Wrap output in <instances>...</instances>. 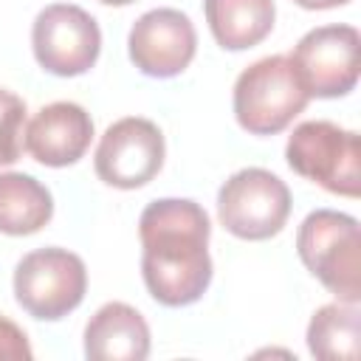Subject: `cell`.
Wrapping results in <instances>:
<instances>
[{
  "mask_svg": "<svg viewBox=\"0 0 361 361\" xmlns=\"http://www.w3.org/2000/svg\"><path fill=\"white\" fill-rule=\"evenodd\" d=\"M209 234L206 209L189 197H161L141 212V276L155 302L183 307L206 293L212 282Z\"/></svg>",
  "mask_w": 361,
  "mask_h": 361,
  "instance_id": "6da1fadb",
  "label": "cell"
},
{
  "mask_svg": "<svg viewBox=\"0 0 361 361\" xmlns=\"http://www.w3.org/2000/svg\"><path fill=\"white\" fill-rule=\"evenodd\" d=\"M296 251L305 268L338 296V302L358 305L361 299V231L358 220L333 212H310L296 234Z\"/></svg>",
  "mask_w": 361,
  "mask_h": 361,
  "instance_id": "7a4b0ae2",
  "label": "cell"
},
{
  "mask_svg": "<svg viewBox=\"0 0 361 361\" xmlns=\"http://www.w3.org/2000/svg\"><path fill=\"white\" fill-rule=\"evenodd\" d=\"M310 102L290 56L274 54L248 65L234 82V116L251 135L282 133Z\"/></svg>",
  "mask_w": 361,
  "mask_h": 361,
  "instance_id": "3957f363",
  "label": "cell"
},
{
  "mask_svg": "<svg viewBox=\"0 0 361 361\" xmlns=\"http://www.w3.org/2000/svg\"><path fill=\"white\" fill-rule=\"evenodd\" d=\"M285 158L296 175L333 195L358 197L361 192V138L353 130L324 118L302 121L288 135Z\"/></svg>",
  "mask_w": 361,
  "mask_h": 361,
  "instance_id": "277c9868",
  "label": "cell"
},
{
  "mask_svg": "<svg viewBox=\"0 0 361 361\" xmlns=\"http://www.w3.org/2000/svg\"><path fill=\"white\" fill-rule=\"evenodd\" d=\"M85 290V262L68 248H37L14 268V296L20 307L42 322H56L76 310Z\"/></svg>",
  "mask_w": 361,
  "mask_h": 361,
  "instance_id": "5b68a950",
  "label": "cell"
},
{
  "mask_svg": "<svg viewBox=\"0 0 361 361\" xmlns=\"http://www.w3.org/2000/svg\"><path fill=\"white\" fill-rule=\"evenodd\" d=\"M290 214V189L268 169L234 172L217 192V217L240 240H268L282 231Z\"/></svg>",
  "mask_w": 361,
  "mask_h": 361,
  "instance_id": "8992f818",
  "label": "cell"
},
{
  "mask_svg": "<svg viewBox=\"0 0 361 361\" xmlns=\"http://www.w3.org/2000/svg\"><path fill=\"white\" fill-rule=\"evenodd\" d=\"M31 48L42 71L54 76H82L99 59L102 31L85 8L73 3H54L37 14Z\"/></svg>",
  "mask_w": 361,
  "mask_h": 361,
  "instance_id": "52a82bcc",
  "label": "cell"
},
{
  "mask_svg": "<svg viewBox=\"0 0 361 361\" xmlns=\"http://www.w3.org/2000/svg\"><path fill=\"white\" fill-rule=\"evenodd\" d=\"M290 62L310 96L316 99L347 96L355 87L361 71L358 28L344 23L319 25L296 42V48L290 51Z\"/></svg>",
  "mask_w": 361,
  "mask_h": 361,
  "instance_id": "ba28073f",
  "label": "cell"
},
{
  "mask_svg": "<svg viewBox=\"0 0 361 361\" xmlns=\"http://www.w3.org/2000/svg\"><path fill=\"white\" fill-rule=\"evenodd\" d=\"M164 135L155 121L127 116L110 124L96 147V175L116 189H138L164 166Z\"/></svg>",
  "mask_w": 361,
  "mask_h": 361,
  "instance_id": "9c48e42d",
  "label": "cell"
},
{
  "mask_svg": "<svg viewBox=\"0 0 361 361\" xmlns=\"http://www.w3.org/2000/svg\"><path fill=\"white\" fill-rule=\"evenodd\" d=\"M133 65L155 79L178 76L189 68L197 51L192 20L178 8H152L141 14L127 37Z\"/></svg>",
  "mask_w": 361,
  "mask_h": 361,
  "instance_id": "30bf717a",
  "label": "cell"
},
{
  "mask_svg": "<svg viewBox=\"0 0 361 361\" xmlns=\"http://www.w3.org/2000/svg\"><path fill=\"white\" fill-rule=\"evenodd\" d=\"M93 141L90 113L76 102L45 104L25 127V149L45 166L76 164Z\"/></svg>",
  "mask_w": 361,
  "mask_h": 361,
  "instance_id": "8fae6325",
  "label": "cell"
},
{
  "mask_svg": "<svg viewBox=\"0 0 361 361\" xmlns=\"http://www.w3.org/2000/svg\"><path fill=\"white\" fill-rule=\"evenodd\" d=\"M85 355L90 361H144L149 355L144 316L124 302L102 305L85 327Z\"/></svg>",
  "mask_w": 361,
  "mask_h": 361,
  "instance_id": "7c38bea8",
  "label": "cell"
},
{
  "mask_svg": "<svg viewBox=\"0 0 361 361\" xmlns=\"http://www.w3.org/2000/svg\"><path fill=\"white\" fill-rule=\"evenodd\" d=\"M212 37L226 51H245L259 45L276 17L274 0H203Z\"/></svg>",
  "mask_w": 361,
  "mask_h": 361,
  "instance_id": "4fadbf2b",
  "label": "cell"
},
{
  "mask_svg": "<svg viewBox=\"0 0 361 361\" xmlns=\"http://www.w3.org/2000/svg\"><path fill=\"white\" fill-rule=\"evenodd\" d=\"M54 217L51 192L25 172L0 175V231L11 237H25L48 226Z\"/></svg>",
  "mask_w": 361,
  "mask_h": 361,
  "instance_id": "5bb4252c",
  "label": "cell"
},
{
  "mask_svg": "<svg viewBox=\"0 0 361 361\" xmlns=\"http://www.w3.org/2000/svg\"><path fill=\"white\" fill-rule=\"evenodd\" d=\"M358 307L347 302L322 305L307 324V350L322 361L358 358Z\"/></svg>",
  "mask_w": 361,
  "mask_h": 361,
  "instance_id": "9a60e30c",
  "label": "cell"
},
{
  "mask_svg": "<svg viewBox=\"0 0 361 361\" xmlns=\"http://www.w3.org/2000/svg\"><path fill=\"white\" fill-rule=\"evenodd\" d=\"M25 102L0 87V166H8L20 158L25 141Z\"/></svg>",
  "mask_w": 361,
  "mask_h": 361,
  "instance_id": "2e32d148",
  "label": "cell"
},
{
  "mask_svg": "<svg viewBox=\"0 0 361 361\" xmlns=\"http://www.w3.org/2000/svg\"><path fill=\"white\" fill-rule=\"evenodd\" d=\"M31 344L25 333L6 316H0V358L8 361H31Z\"/></svg>",
  "mask_w": 361,
  "mask_h": 361,
  "instance_id": "e0dca14e",
  "label": "cell"
},
{
  "mask_svg": "<svg viewBox=\"0 0 361 361\" xmlns=\"http://www.w3.org/2000/svg\"><path fill=\"white\" fill-rule=\"evenodd\" d=\"M296 6L302 8H310V11H322V8H336V6H344L350 0H293Z\"/></svg>",
  "mask_w": 361,
  "mask_h": 361,
  "instance_id": "ac0fdd59",
  "label": "cell"
},
{
  "mask_svg": "<svg viewBox=\"0 0 361 361\" xmlns=\"http://www.w3.org/2000/svg\"><path fill=\"white\" fill-rule=\"evenodd\" d=\"M99 3H104V6H130L135 0H99Z\"/></svg>",
  "mask_w": 361,
  "mask_h": 361,
  "instance_id": "d6986e66",
  "label": "cell"
}]
</instances>
